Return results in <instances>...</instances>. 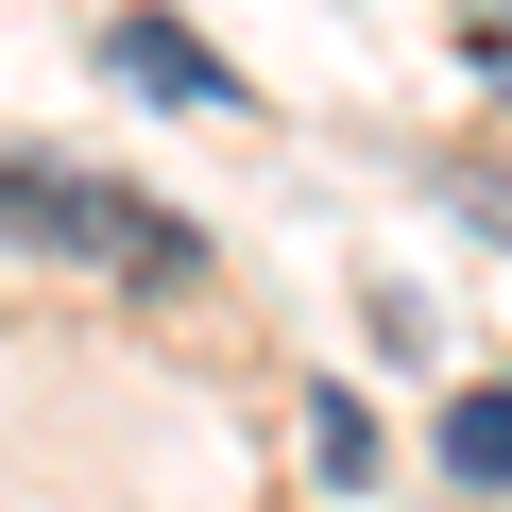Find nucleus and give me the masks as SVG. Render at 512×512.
<instances>
[{
    "label": "nucleus",
    "instance_id": "obj_1",
    "mask_svg": "<svg viewBox=\"0 0 512 512\" xmlns=\"http://www.w3.org/2000/svg\"><path fill=\"white\" fill-rule=\"evenodd\" d=\"M0 256H86V274H120V291H188L205 274V239L171 205H137L103 171H52V154H0Z\"/></svg>",
    "mask_w": 512,
    "mask_h": 512
},
{
    "label": "nucleus",
    "instance_id": "obj_2",
    "mask_svg": "<svg viewBox=\"0 0 512 512\" xmlns=\"http://www.w3.org/2000/svg\"><path fill=\"white\" fill-rule=\"evenodd\" d=\"M103 69H120L137 103H171V120H239V69H222L205 35H171V18H120V35H103Z\"/></svg>",
    "mask_w": 512,
    "mask_h": 512
},
{
    "label": "nucleus",
    "instance_id": "obj_3",
    "mask_svg": "<svg viewBox=\"0 0 512 512\" xmlns=\"http://www.w3.org/2000/svg\"><path fill=\"white\" fill-rule=\"evenodd\" d=\"M444 478H512V376H478V393H444Z\"/></svg>",
    "mask_w": 512,
    "mask_h": 512
},
{
    "label": "nucleus",
    "instance_id": "obj_4",
    "mask_svg": "<svg viewBox=\"0 0 512 512\" xmlns=\"http://www.w3.org/2000/svg\"><path fill=\"white\" fill-rule=\"evenodd\" d=\"M308 444H325V478H376V410H359V393H325V410H308Z\"/></svg>",
    "mask_w": 512,
    "mask_h": 512
}]
</instances>
